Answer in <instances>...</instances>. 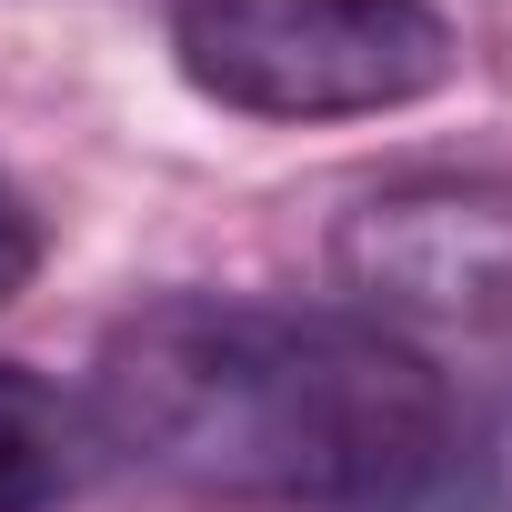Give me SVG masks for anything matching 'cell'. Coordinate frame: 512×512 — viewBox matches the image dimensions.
Here are the masks:
<instances>
[{"label":"cell","instance_id":"cell-1","mask_svg":"<svg viewBox=\"0 0 512 512\" xmlns=\"http://www.w3.org/2000/svg\"><path fill=\"white\" fill-rule=\"evenodd\" d=\"M91 422L201 502L392 512L462 432V382L372 312L161 292L91 362Z\"/></svg>","mask_w":512,"mask_h":512},{"label":"cell","instance_id":"cell-5","mask_svg":"<svg viewBox=\"0 0 512 512\" xmlns=\"http://www.w3.org/2000/svg\"><path fill=\"white\" fill-rule=\"evenodd\" d=\"M41 272V221H31V201L0 181V302H21V282Z\"/></svg>","mask_w":512,"mask_h":512},{"label":"cell","instance_id":"cell-3","mask_svg":"<svg viewBox=\"0 0 512 512\" xmlns=\"http://www.w3.org/2000/svg\"><path fill=\"white\" fill-rule=\"evenodd\" d=\"M352 312L392 322H502L512 312V231L482 201H372L352 231Z\"/></svg>","mask_w":512,"mask_h":512},{"label":"cell","instance_id":"cell-4","mask_svg":"<svg viewBox=\"0 0 512 512\" xmlns=\"http://www.w3.org/2000/svg\"><path fill=\"white\" fill-rule=\"evenodd\" d=\"M101 462H111V442H101L91 402L0 362V512H61L101 482Z\"/></svg>","mask_w":512,"mask_h":512},{"label":"cell","instance_id":"cell-2","mask_svg":"<svg viewBox=\"0 0 512 512\" xmlns=\"http://www.w3.org/2000/svg\"><path fill=\"white\" fill-rule=\"evenodd\" d=\"M171 61L241 121H382L462 71L432 0H171Z\"/></svg>","mask_w":512,"mask_h":512}]
</instances>
